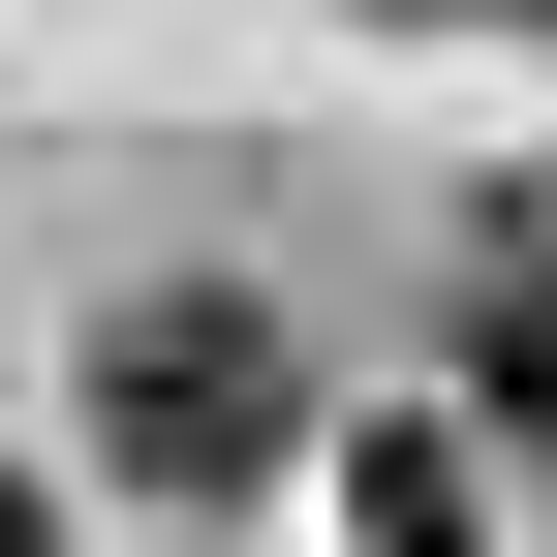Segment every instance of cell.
Masks as SVG:
<instances>
[{
	"label": "cell",
	"mask_w": 557,
	"mask_h": 557,
	"mask_svg": "<svg viewBox=\"0 0 557 557\" xmlns=\"http://www.w3.org/2000/svg\"><path fill=\"white\" fill-rule=\"evenodd\" d=\"M341 527H372V557H465V434H372V465H341Z\"/></svg>",
	"instance_id": "3957f363"
},
{
	"label": "cell",
	"mask_w": 557,
	"mask_h": 557,
	"mask_svg": "<svg viewBox=\"0 0 557 557\" xmlns=\"http://www.w3.org/2000/svg\"><path fill=\"white\" fill-rule=\"evenodd\" d=\"M278 434H310V341H278L248 278H124L94 310V465L124 496H248Z\"/></svg>",
	"instance_id": "6da1fadb"
},
{
	"label": "cell",
	"mask_w": 557,
	"mask_h": 557,
	"mask_svg": "<svg viewBox=\"0 0 557 557\" xmlns=\"http://www.w3.org/2000/svg\"><path fill=\"white\" fill-rule=\"evenodd\" d=\"M527 32H557V0H527Z\"/></svg>",
	"instance_id": "5b68a950"
},
{
	"label": "cell",
	"mask_w": 557,
	"mask_h": 557,
	"mask_svg": "<svg viewBox=\"0 0 557 557\" xmlns=\"http://www.w3.org/2000/svg\"><path fill=\"white\" fill-rule=\"evenodd\" d=\"M465 403L557 465V186H496V218H465Z\"/></svg>",
	"instance_id": "7a4b0ae2"
},
{
	"label": "cell",
	"mask_w": 557,
	"mask_h": 557,
	"mask_svg": "<svg viewBox=\"0 0 557 557\" xmlns=\"http://www.w3.org/2000/svg\"><path fill=\"white\" fill-rule=\"evenodd\" d=\"M0 557H62V496H0Z\"/></svg>",
	"instance_id": "277c9868"
}]
</instances>
